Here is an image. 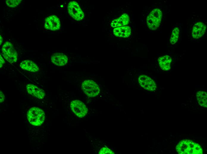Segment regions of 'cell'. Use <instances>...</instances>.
Wrapping results in <instances>:
<instances>
[{
    "instance_id": "obj_18",
    "label": "cell",
    "mask_w": 207,
    "mask_h": 154,
    "mask_svg": "<svg viewBox=\"0 0 207 154\" xmlns=\"http://www.w3.org/2000/svg\"><path fill=\"white\" fill-rule=\"evenodd\" d=\"M179 33V29L176 27L175 28L172 32L170 39V42L171 44H173L177 41Z\"/></svg>"
},
{
    "instance_id": "obj_3",
    "label": "cell",
    "mask_w": 207,
    "mask_h": 154,
    "mask_svg": "<svg viewBox=\"0 0 207 154\" xmlns=\"http://www.w3.org/2000/svg\"><path fill=\"white\" fill-rule=\"evenodd\" d=\"M162 17L161 10L158 8L153 9L147 17V24L149 28L156 30L159 27Z\"/></svg>"
},
{
    "instance_id": "obj_5",
    "label": "cell",
    "mask_w": 207,
    "mask_h": 154,
    "mask_svg": "<svg viewBox=\"0 0 207 154\" xmlns=\"http://www.w3.org/2000/svg\"><path fill=\"white\" fill-rule=\"evenodd\" d=\"M2 54L4 58L10 63L16 62L18 54L13 45L10 42H5L2 48Z\"/></svg>"
},
{
    "instance_id": "obj_20",
    "label": "cell",
    "mask_w": 207,
    "mask_h": 154,
    "mask_svg": "<svg viewBox=\"0 0 207 154\" xmlns=\"http://www.w3.org/2000/svg\"><path fill=\"white\" fill-rule=\"evenodd\" d=\"M100 154H114L115 153L110 149L106 147L102 148L100 150Z\"/></svg>"
},
{
    "instance_id": "obj_19",
    "label": "cell",
    "mask_w": 207,
    "mask_h": 154,
    "mask_svg": "<svg viewBox=\"0 0 207 154\" xmlns=\"http://www.w3.org/2000/svg\"><path fill=\"white\" fill-rule=\"evenodd\" d=\"M21 1V0H7L6 1V3L8 7H15L18 5Z\"/></svg>"
},
{
    "instance_id": "obj_10",
    "label": "cell",
    "mask_w": 207,
    "mask_h": 154,
    "mask_svg": "<svg viewBox=\"0 0 207 154\" xmlns=\"http://www.w3.org/2000/svg\"><path fill=\"white\" fill-rule=\"evenodd\" d=\"M26 88L29 94L39 99H43L45 96L44 90L34 84H29L26 85Z\"/></svg>"
},
{
    "instance_id": "obj_11",
    "label": "cell",
    "mask_w": 207,
    "mask_h": 154,
    "mask_svg": "<svg viewBox=\"0 0 207 154\" xmlns=\"http://www.w3.org/2000/svg\"><path fill=\"white\" fill-rule=\"evenodd\" d=\"M206 27L204 23L201 22L196 23L194 25L192 34L194 38H199L201 37L206 31Z\"/></svg>"
},
{
    "instance_id": "obj_21",
    "label": "cell",
    "mask_w": 207,
    "mask_h": 154,
    "mask_svg": "<svg viewBox=\"0 0 207 154\" xmlns=\"http://www.w3.org/2000/svg\"><path fill=\"white\" fill-rule=\"evenodd\" d=\"M0 103H1L4 101L5 99V97L1 91H0Z\"/></svg>"
},
{
    "instance_id": "obj_17",
    "label": "cell",
    "mask_w": 207,
    "mask_h": 154,
    "mask_svg": "<svg viewBox=\"0 0 207 154\" xmlns=\"http://www.w3.org/2000/svg\"><path fill=\"white\" fill-rule=\"evenodd\" d=\"M196 97L197 100L200 105L205 108L207 107L206 92L200 91L197 93Z\"/></svg>"
},
{
    "instance_id": "obj_23",
    "label": "cell",
    "mask_w": 207,
    "mask_h": 154,
    "mask_svg": "<svg viewBox=\"0 0 207 154\" xmlns=\"http://www.w3.org/2000/svg\"><path fill=\"white\" fill-rule=\"evenodd\" d=\"M0 45H1V44H2V41H3V38L2 37V36L0 35Z\"/></svg>"
},
{
    "instance_id": "obj_16",
    "label": "cell",
    "mask_w": 207,
    "mask_h": 154,
    "mask_svg": "<svg viewBox=\"0 0 207 154\" xmlns=\"http://www.w3.org/2000/svg\"><path fill=\"white\" fill-rule=\"evenodd\" d=\"M20 67L23 69L32 72H36L39 70L37 65L33 62L29 60L22 61L20 64Z\"/></svg>"
},
{
    "instance_id": "obj_2",
    "label": "cell",
    "mask_w": 207,
    "mask_h": 154,
    "mask_svg": "<svg viewBox=\"0 0 207 154\" xmlns=\"http://www.w3.org/2000/svg\"><path fill=\"white\" fill-rule=\"evenodd\" d=\"M27 118L29 123L33 126H40L43 122L45 115L43 110L37 107L30 108L27 114Z\"/></svg>"
},
{
    "instance_id": "obj_13",
    "label": "cell",
    "mask_w": 207,
    "mask_h": 154,
    "mask_svg": "<svg viewBox=\"0 0 207 154\" xmlns=\"http://www.w3.org/2000/svg\"><path fill=\"white\" fill-rule=\"evenodd\" d=\"M52 62L58 66H63L67 63L68 58L65 54L60 53H56L51 57Z\"/></svg>"
},
{
    "instance_id": "obj_22",
    "label": "cell",
    "mask_w": 207,
    "mask_h": 154,
    "mask_svg": "<svg viewBox=\"0 0 207 154\" xmlns=\"http://www.w3.org/2000/svg\"><path fill=\"white\" fill-rule=\"evenodd\" d=\"M0 68H1L2 66H3V64H4L5 63V61L4 60L3 58L2 57V56L1 55V54H0Z\"/></svg>"
},
{
    "instance_id": "obj_9",
    "label": "cell",
    "mask_w": 207,
    "mask_h": 154,
    "mask_svg": "<svg viewBox=\"0 0 207 154\" xmlns=\"http://www.w3.org/2000/svg\"><path fill=\"white\" fill-rule=\"evenodd\" d=\"M61 26L59 19L55 15H51L47 17L45 19V28L51 31H55L59 29Z\"/></svg>"
},
{
    "instance_id": "obj_14",
    "label": "cell",
    "mask_w": 207,
    "mask_h": 154,
    "mask_svg": "<svg viewBox=\"0 0 207 154\" xmlns=\"http://www.w3.org/2000/svg\"><path fill=\"white\" fill-rule=\"evenodd\" d=\"M129 22V17L126 14H123L119 18L113 20L111 23L113 28H116L125 26L128 24Z\"/></svg>"
},
{
    "instance_id": "obj_12",
    "label": "cell",
    "mask_w": 207,
    "mask_h": 154,
    "mask_svg": "<svg viewBox=\"0 0 207 154\" xmlns=\"http://www.w3.org/2000/svg\"><path fill=\"white\" fill-rule=\"evenodd\" d=\"M114 34L116 37L126 38L131 35V29L128 25H125L115 28L113 30Z\"/></svg>"
},
{
    "instance_id": "obj_6",
    "label": "cell",
    "mask_w": 207,
    "mask_h": 154,
    "mask_svg": "<svg viewBox=\"0 0 207 154\" xmlns=\"http://www.w3.org/2000/svg\"><path fill=\"white\" fill-rule=\"evenodd\" d=\"M68 9L69 14L75 20L80 21L84 18V13L76 2L70 1L68 4Z\"/></svg>"
},
{
    "instance_id": "obj_1",
    "label": "cell",
    "mask_w": 207,
    "mask_h": 154,
    "mask_svg": "<svg viewBox=\"0 0 207 154\" xmlns=\"http://www.w3.org/2000/svg\"><path fill=\"white\" fill-rule=\"evenodd\" d=\"M176 150L180 154H202L203 150L200 146L190 140L185 139L180 141Z\"/></svg>"
},
{
    "instance_id": "obj_15",
    "label": "cell",
    "mask_w": 207,
    "mask_h": 154,
    "mask_svg": "<svg viewBox=\"0 0 207 154\" xmlns=\"http://www.w3.org/2000/svg\"><path fill=\"white\" fill-rule=\"evenodd\" d=\"M172 58L170 56L165 55L158 58L159 65L163 70L167 71L171 68Z\"/></svg>"
},
{
    "instance_id": "obj_7",
    "label": "cell",
    "mask_w": 207,
    "mask_h": 154,
    "mask_svg": "<svg viewBox=\"0 0 207 154\" xmlns=\"http://www.w3.org/2000/svg\"><path fill=\"white\" fill-rule=\"evenodd\" d=\"M70 107L72 111L79 118L84 117L88 113V109L86 105L79 100L72 101L70 102Z\"/></svg>"
},
{
    "instance_id": "obj_8",
    "label": "cell",
    "mask_w": 207,
    "mask_h": 154,
    "mask_svg": "<svg viewBox=\"0 0 207 154\" xmlns=\"http://www.w3.org/2000/svg\"><path fill=\"white\" fill-rule=\"evenodd\" d=\"M138 81L141 86L148 91H153L156 89L157 85L155 81L147 75L139 76L138 78Z\"/></svg>"
},
{
    "instance_id": "obj_4",
    "label": "cell",
    "mask_w": 207,
    "mask_h": 154,
    "mask_svg": "<svg viewBox=\"0 0 207 154\" xmlns=\"http://www.w3.org/2000/svg\"><path fill=\"white\" fill-rule=\"evenodd\" d=\"M81 87L85 94L90 97L97 96L100 91L98 85L92 80H84L82 83Z\"/></svg>"
}]
</instances>
